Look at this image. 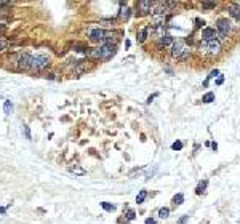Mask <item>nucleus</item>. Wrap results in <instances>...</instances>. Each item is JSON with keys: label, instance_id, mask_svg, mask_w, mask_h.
<instances>
[{"label": "nucleus", "instance_id": "nucleus-1", "mask_svg": "<svg viewBox=\"0 0 240 224\" xmlns=\"http://www.w3.org/2000/svg\"><path fill=\"white\" fill-rule=\"evenodd\" d=\"M191 54V50L186 48V45H184V42L178 40L173 45V50H171V56L176 58V59H186V58Z\"/></svg>", "mask_w": 240, "mask_h": 224}, {"label": "nucleus", "instance_id": "nucleus-2", "mask_svg": "<svg viewBox=\"0 0 240 224\" xmlns=\"http://www.w3.org/2000/svg\"><path fill=\"white\" fill-rule=\"evenodd\" d=\"M48 64H50V56H46V54H35V56H32L30 67L35 70H40L43 67H46Z\"/></svg>", "mask_w": 240, "mask_h": 224}, {"label": "nucleus", "instance_id": "nucleus-3", "mask_svg": "<svg viewBox=\"0 0 240 224\" xmlns=\"http://www.w3.org/2000/svg\"><path fill=\"white\" fill-rule=\"evenodd\" d=\"M203 48V51L210 53V54H219L221 51V42L219 40H210V42H203L200 45V50Z\"/></svg>", "mask_w": 240, "mask_h": 224}, {"label": "nucleus", "instance_id": "nucleus-4", "mask_svg": "<svg viewBox=\"0 0 240 224\" xmlns=\"http://www.w3.org/2000/svg\"><path fill=\"white\" fill-rule=\"evenodd\" d=\"M99 50H101V59L104 61H109L115 54V46L112 43H104L103 46H99Z\"/></svg>", "mask_w": 240, "mask_h": 224}, {"label": "nucleus", "instance_id": "nucleus-5", "mask_svg": "<svg viewBox=\"0 0 240 224\" xmlns=\"http://www.w3.org/2000/svg\"><path fill=\"white\" fill-rule=\"evenodd\" d=\"M106 38H107V35H106V32L103 29H99V27L90 30V40L91 42H103Z\"/></svg>", "mask_w": 240, "mask_h": 224}, {"label": "nucleus", "instance_id": "nucleus-6", "mask_svg": "<svg viewBox=\"0 0 240 224\" xmlns=\"http://www.w3.org/2000/svg\"><path fill=\"white\" fill-rule=\"evenodd\" d=\"M202 38H203V42L218 40V30H215L213 27H205L202 30Z\"/></svg>", "mask_w": 240, "mask_h": 224}, {"label": "nucleus", "instance_id": "nucleus-7", "mask_svg": "<svg viewBox=\"0 0 240 224\" xmlns=\"http://www.w3.org/2000/svg\"><path fill=\"white\" fill-rule=\"evenodd\" d=\"M218 30H219V34H221V38H226V35L227 32L231 30V21L229 19H219L218 21Z\"/></svg>", "mask_w": 240, "mask_h": 224}, {"label": "nucleus", "instance_id": "nucleus-8", "mask_svg": "<svg viewBox=\"0 0 240 224\" xmlns=\"http://www.w3.org/2000/svg\"><path fill=\"white\" fill-rule=\"evenodd\" d=\"M30 62H32V56H30V54H22L18 59V67L19 69H27V67H30Z\"/></svg>", "mask_w": 240, "mask_h": 224}, {"label": "nucleus", "instance_id": "nucleus-9", "mask_svg": "<svg viewBox=\"0 0 240 224\" xmlns=\"http://www.w3.org/2000/svg\"><path fill=\"white\" fill-rule=\"evenodd\" d=\"M138 7H139L141 13H143V14H146V13H149V11L152 10L154 3H152L151 0H139V2H138Z\"/></svg>", "mask_w": 240, "mask_h": 224}, {"label": "nucleus", "instance_id": "nucleus-10", "mask_svg": "<svg viewBox=\"0 0 240 224\" xmlns=\"http://www.w3.org/2000/svg\"><path fill=\"white\" fill-rule=\"evenodd\" d=\"M119 18H120V19H128V18H130V8H128L127 5H123V3H122V7H120Z\"/></svg>", "mask_w": 240, "mask_h": 224}, {"label": "nucleus", "instance_id": "nucleus-11", "mask_svg": "<svg viewBox=\"0 0 240 224\" xmlns=\"http://www.w3.org/2000/svg\"><path fill=\"white\" fill-rule=\"evenodd\" d=\"M152 13H154V14H163V13H165V3H162V2L155 3V7H154V10H152Z\"/></svg>", "mask_w": 240, "mask_h": 224}, {"label": "nucleus", "instance_id": "nucleus-12", "mask_svg": "<svg viewBox=\"0 0 240 224\" xmlns=\"http://www.w3.org/2000/svg\"><path fill=\"white\" fill-rule=\"evenodd\" d=\"M202 101H203L205 104L213 103V101H215V93H213V91H208V93H205V95H203V98H202Z\"/></svg>", "mask_w": 240, "mask_h": 224}, {"label": "nucleus", "instance_id": "nucleus-13", "mask_svg": "<svg viewBox=\"0 0 240 224\" xmlns=\"http://www.w3.org/2000/svg\"><path fill=\"white\" fill-rule=\"evenodd\" d=\"M3 112H5V115H11V114H13V104H11V101H5V104H3Z\"/></svg>", "mask_w": 240, "mask_h": 224}, {"label": "nucleus", "instance_id": "nucleus-14", "mask_svg": "<svg viewBox=\"0 0 240 224\" xmlns=\"http://www.w3.org/2000/svg\"><path fill=\"white\" fill-rule=\"evenodd\" d=\"M146 197H147V191L146 189L139 191V194L136 195V203H143L144 200H146Z\"/></svg>", "mask_w": 240, "mask_h": 224}, {"label": "nucleus", "instance_id": "nucleus-15", "mask_svg": "<svg viewBox=\"0 0 240 224\" xmlns=\"http://www.w3.org/2000/svg\"><path fill=\"white\" fill-rule=\"evenodd\" d=\"M231 16L232 18H240V7L239 5H232L231 7Z\"/></svg>", "mask_w": 240, "mask_h": 224}, {"label": "nucleus", "instance_id": "nucleus-16", "mask_svg": "<svg viewBox=\"0 0 240 224\" xmlns=\"http://www.w3.org/2000/svg\"><path fill=\"white\" fill-rule=\"evenodd\" d=\"M216 75H219V70H218V69H215V70H211V72H210V75H208V77H207V80H205V82H203V86H207V85H208V82H210V80H211V78H215Z\"/></svg>", "mask_w": 240, "mask_h": 224}, {"label": "nucleus", "instance_id": "nucleus-17", "mask_svg": "<svg viewBox=\"0 0 240 224\" xmlns=\"http://www.w3.org/2000/svg\"><path fill=\"white\" fill-rule=\"evenodd\" d=\"M147 34H149V29L146 27V29H143V30H139V34H138V40L139 42H144L146 40V37H147Z\"/></svg>", "mask_w": 240, "mask_h": 224}, {"label": "nucleus", "instance_id": "nucleus-18", "mask_svg": "<svg viewBox=\"0 0 240 224\" xmlns=\"http://www.w3.org/2000/svg\"><path fill=\"white\" fill-rule=\"evenodd\" d=\"M183 202H184V195L181 194V192H179V194H176L175 197H173V203H175V205H181Z\"/></svg>", "mask_w": 240, "mask_h": 224}, {"label": "nucleus", "instance_id": "nucleus-19", "mask_svg": "<svg viewBox=\"0 0 240 224\" xmlns=\"http://www.w3.org/2000/svg\"><path fill=\"white\" fill-rule=\"evenodd\" d=\"M168 215H170V208H160V210H159V216L162 219L168 218Z\"/></svg>", "mask_w": 240, "mask_h": 224}, {"label": "nucleus", "instance_id": "nucleus-20", "mask_svg": "<svg viewBox=\"0 0 240 224\" xmlns=\"http://www.w3.org/2000/svg\"><path fill=\"white\" fill-rule=\"evenodd\" d=\"M101 207H103L106 211H114V210H115V205H112V203H109V202H103V203H101Z\"/></svg>", "mask_w": 240, "mask_h": 224}, {"label": "nucleus", "instance_id": "nucleus-21", "mask_svg": "<svg viewBox=\"0 0 240 224\" xmlns=\"http://www.w3.org/2000/svg\"><path fill=\"white\" fill-rule=\"evenodd\" d=\"M205 187H207V181H202V183H200L199 186H197V189H195V194L200 195L203 191H205Z\"/></svg>", "mask_w": 240, "mask_h": 224}, {"label": "nucleus", "instance_id": "nucleus-22", "mask_svg": "<svg viewBox=\"0 0 240 224\" xmlns=\"http://www.w3.org/2000/svg\"><path fill=\"white\" fill-rule=\"evenodd\" d=\"M162 43H163V46L165 45H171V43H173V37H171V35H163Z\"/></svg>", "mask_w": 240, "mask_h": 224}, {"label": "nucleus", "instance_id": "nucleus-23", "mask_svg": "<svg viewBox=\"0 0 240 224\" xmlns=\"http://www.w3.org/2000/svg\"><path fill=\"white\" fill-rule=\"evenodd\" d=\"M22 131H24V136H26V139H32V136H30V130H29V127L27 125H22Z\"/></svg>", "mask_w": 240, "mask_h": 224}, {"label": "nucleus", "instance_id": "nucleus-24", "mask_svg": "<svg viewBox=\"0 0 240 224\" xmlns=\"http://www.w3.org/2000/svg\"><path fill=\"white\" fill-rule=\"evenodd\" d=\"M171 149L173 151H181V149H183V143H181V141H175V143L171 144Z\"/></svg>", "mask_w": 240, "mask_h": 224}, {"label": "nucleus", "instance_id": "nucleus-25", "mask_svg": "<svg viewBox=\"0 0 240 224\" xmlns=\"http://www.w3.org/2000/svg\"><path fill=\"white\" fill-rule=\"evenodd\" d=\"M69 170L72 173H77V175H85V170H82V168H78V167H70Z\"/></svg>", "mask_w": 240, "mask_h": 224}, {"label": "nucleus", "instance_id": "nucleus-26", "mask_svg": "<svg viewBox=\"0 0 240 224\" xmlns=\"http://www.w3.org/2000/svg\"><path fill=\"white\" fill-rule=\"evenodd\" d=\"M223 82H224V75H221V74H219L218 78H216V85H223Z\"/></svg>", "mask_w": 240, "mask_h": 224}, {"label": "nucleus", "instance_id": "nucleus-27", "mask_svg": "<svg viewBox=\"0 0 240 224\" xmlns=\"http://www.w3.org/2000/svg\"><path fill=\"white\" fill-rule=\"evenodd\" d=\"M157 96H159V93H154V95H151V96L147 98L146 103H147V104H151V103H152V99H154V98H157Z\"/></svg>", "mask_w": 240, "mask_h": 224}, {"label": "nucleus", "instance_id": "nucleus-28", "mask_svg": "<svg viewBox=\"0 0 240 224\" xmlns=\"http://www.w3.org/2000/svg\"><path fill=\"white\" fill-rule=\"evenodd\" d=\"M128 219H135V211L128 210Z\"/></svg>", "mask_w": 240, "mask_h": 224}, {"label": "nucleus", "instance_id": "nucleus-29", "mask_svg": "<svg viewBox=\"0 0 240 224\" xmlns=\"http://www.w3.org/2000/svg\"><path fill=\"white\" fill-rule=\"evenodd\" d=\"M146 224H155V219L154 218H147L146 219Z\"/></svg>", "mask_w": 240, "mask_h": 224}, {"label": "nucleus", "instance_id": "nucleus-30", "mask_svg": "<svg viewBox=\"0 0 240 224\" xmlns=\"http://www.w3.org/2000/svg\"><path fill=\"white\" fill-rule=\"evenodd\" d=\"M203 7H205V8H213L215 3H203Z\"/></svg>", "mask_w": 240, "mask_h": 224}, {"label": "nucleus", "instance_id": "nucleus-31", "mask_svg": "<svg viewBox=\"0 0 240 224\" xmlns=\"http://www.w3.org/2000/svg\"><path fill=\"white\" fill-rule=\"evenodd\" d=\"M5 45H7L5 42H3V40H0V51H2V50H5Z\"/></svg>", "mask_w": 240, "mask_h": 224}, {"label": "nucleus", "instance_id": "nucleus-32", "mask_svg": "<svg viewBox=\"0 0 240 224\" xmlns=\"http://www.w3.org/2000/svg\"><path fill=\"white\" fill-rule=\"evenodd\" d=\"M187 219H189V216H184V218L179 221V224H186V223H187Z\"/></svg>", "mask_w": 240, "mask_h": 224}, {"label": "nucleus", "instance_id": "nucleus-33", "mask_svg": "<svg viewBox=\"0 0 240 224\" xmlns=\"http://www.w3.org/2000/svg\"><path fill=\"white\" fill-rule=\"evenodd\" d=\"M5 211H7V208H3V207H0V215H5Z\"/></svg>", "mask_w": 240, "mask_h": 224}, {"label": "nucleus", "instance_id": "nucleus-34", "mask_svg": "<svg viewBox=\"0 0 240 224\" xmlns=\"http://www.w3.org/2000/svg\"><path fill=\"white\" fill-rule=\"evenodd\" d=\"M195 22H197V26H203V24H205V22H203V21H200V19H197Z\"/></svg>", "mask_w": 240, "mask_h": 224}, {"label": "nucleus", "instance_id": "nucleus-35", "mask_svg": "<svg viewBox=\"0 0 240 224\" xmlns=\"http://www.w3.org/2000/svg\"><path fill=\"white\" fill-rule=\"evenodd\" d=\"M211 147H213L215 151H216V149H218V144H216V143H211Z\"/></svg>", "mask_w": 240, "mask_h": 224}, {"label": "nucleus", "instance_id": "nucleus-36", "mask_svg": "<svg viewBox=\"0 0 240 224\" xmlns=\"http://www.w3.org/2000/svg\"><path fill=\"white\" fill-rule=\"evenodd\" d=\"M3 29H5V24H0V32H2Z\"/></svg>", "mask_w": 240, "mask_h": 224}]
</instances>
